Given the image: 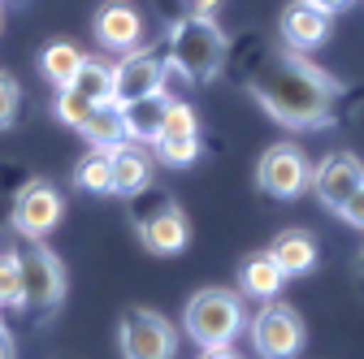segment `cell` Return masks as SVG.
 <instances>
[{"label": "cell", "instance_id": "obj_3", "mask_svg": "<svg viewBox=\"0 0 364 359\" xmlns=\"http://www.w3.org/2000/svg\"><path fill=\"white\" fill-rule=\"evenodd\" d=\"M182 329L200 350L230 346L243 333V299L225 286H204L182 307Z\"/></svg>", "mask_w": 364, "mask_h": 359}, {"label": "cell", "instance_id": "obj_33", "mask_svg": "<svg viewBox=\"0 0 364 359\" xmlns=\"http://www.w3.org/2000/svg\"><path fill=\"white\" fill-rule=\"evenodd\" d=\"M0 329H5V325H0Z\"/></svg>", "mask_w": 364, "mask_h": 359}, {"label": "cell", "instance_id": "obj_11", "mask_svg": "<svg viewBox=\"0 0 364 359\" xmlns=\"http://www.w3.org/2000/svg\"><path fill=\"white\" fill-rule=\"evenodd\" d=\"M165 74L169 65L152 53H122V61L113 65V104H130L139 96L165 92Z\"/></svg>", "mask_w": 364, "mask_h": 359}, {"label": "cell", "instance_id": "obj_27", "mask_svg": "<svg viewBox=\"0 0 364 359\" xmlns=\"http://www.w3.org/2000/svg\"><path fill=\"white\" fill-rule=\"evenodd\" d=\"M338 216L347 221V226H355V230H364V187H360V191H355V195H351V199L343 204V212H338Z\"/></svg>", "mask_w": 364, "mask_h": 359}, {"label": "cell", "instance_id": "obj_26", "mask_svg": "<svg viewBox=\"0 0 364 359\" xmlns=\"http://www.w3.org/2000/svg\"><path fill=\"white\" fill-rule=\"evenodd\" d=\"M18 104H22V87H18V78L0 70V130H9V126H14Z\"/></svg>", "mask_w": 364, "mask_h": 359}, {"label": "cell", "instance_id": "obj_6", "mask_svg": "<svg viewBox=\"0 0 364 359\" xmlns=\"http://www.w3.org/2000/svg\"><path fill=\"white\" fill-rule=\"evenodd\" d=\"M117 346L126 359H173V325L152 307H126L117 321Z\"/></svg>", "mask_w": 364, "mask_h": 359}, {"label": "cell", "instance_id": "obj_7", "mask_svg": "<svg viewBox=\"0 0 364 359\" xmlns=\"http://www.w3.org/2000/svg\"><path fill=\"white\" fill-rule=\"evenodd\" d=\"M256 187L269 199H299L312 187V165L299 143H273L256 165Z\"/></svg>", "mask_w": 364, "mask_h": 359}, {"label": "cell", "instance_id": "obj_20", "mask_svg": "<svg viewBox=\"0 0 364 359\" xmlns=\"http://www.w3.org/2000/svg\"><path fill=\"white\" fill-rule=\"evenodd\" d=\"M74 182L82 191H91V195L113 191V148H91L74 169Z\"/></svg>", "mask_w": 364, "mask_h": 359}, {"label": "cell", "instance_id": "obj_18", "mask_svg": "<svg viewBox=\"0 0 364 359\" xmlns=\"http://www.w3.org/2000/svg\"><path fill=\"white\" fill-rule=\"evenodd\" d=\"M78 134H82L91 148H117V143H126V121H122V109H117L113 100L96 104V109L87 113V121L78 126Z\"/></svg>", "mask_w": 364, "mask_h": 359}, {"label": "cell", "instance_id": "obj_28", "mask_svg": "<svg viewBox=\"0 0 364 359\" xmlns=\"http://www.w3.org/2000/svg\"><path fill=\"white\" fill-rule=\"evenodd\" d=\"M308 5H312V9H321V13H330V18H334V13H343V9L351 5V0H308Z\"/></svg>", "mask_w": 364, "mask_h": 359}, {"label": "cell", "instance_id": "obj_2", "mask_svg": "<svg viewBox=\"0 0 364 359\" xmlns=\"http://www.w3.org/2000/svg\"><path fill=\"white\" fill-rule=\"evenodd\" d=\"M230 39L213 22V13H191L169 22V70H178L187 82H213L225 70Z\"/></svg>", "mask_w": 364, "mask_h": 359}, {"label": "cell", "instance_id": "obj_32", "mask_svg": "<svg viewBox=\"0 0 364 359\" xmlns=\"http://www.w3.org/2000/svg\"><path fill=\"white\" fill-rule=\"evenodd\" d=\"M360 273H364V251H360Z\"/></svg>", "mask_w": 364, "mask_h": 359}, {"label": "cell", "instance_id": "obj_15", "mask_svg": "<svg viewBox=\"0 0 364 359\" xmlns=\"http://www.w3.org/2000/svg\"><path fill=\"white\" fill-rule=\"evenodd\" d=\"M152 187V160L139 143H117L113 148V191L117 195H139Z\"/></svg>", "mask_w": 364, "mask_h": 359}, {"label": "cell", "instance_id": "obj_17", "mask_svg": "<svg viewBox=\"0 0 364 359\" xmlns=\"http://www.w3.org/2000/svg\"><path fill=\"white\" fill-rule=\"evenodd\" d=\"M282 282H287V273L278 268V260H273L269 251L247 255L243 268H239V286H243V294H252V299H278Z\"/></svg>", "mask_w": 364, "mask_h": 359}, {"label": "cell", "instance_id": "obj_13", "mask_svg": "<svg viewBox=\"0 0 364 359\" xmlns=\"http://www.w3.org/2000/svg\"><path fill=\"white\" fill-rule=\"evenodd\" d=\"M122 121H126V143H139V148H156L161 130H165V113H169V96H139L130 104H117Z\"/></svg>", "mask_w": 364, "mask_h": 359}, {"label": "cell", "instance_id": "obj_5", "mask_svg": "<svg viewBox=\"0 0 364 359\" xmlns=\"http://www.w3.org/2000/svg\"><path fill=\"white\" fill-rule=\"evenodd\" d=\"M14 260H18V277H22V307L48 316V311L65 299V268H61V260L39 238H22L14 247Z\"/></svg>", "mask_w": 364, "mask_h": 359}, {"label": "cell", "instance_id": "obj_22", "mask_svg": "<svg viewBox=\"0 0 364 359\" xmlns=\"http://www.w3.org/2000/svg\"><path fill=\"white\" fill-rule=\"evenodd\" d=\"M191 134H200V117H196V109H191V104H182V100H169L161 139H191ZM161 139H156V143H161Z\"/></svg>", "mask_w": 364, "mask_h": 359}, {"label": "cell", "instance_id": "obj_8", "mask_svg": "<svg viewBox=\"0 0 364 359\" xmlns=\"http://www.w3.org/2000/svg\"><path fill=\"white\" fill-rule=\"evenodd\" d=\"M247 333H252V346H256L260 359H295L304 350V321L287 303L260 307L247 325Z\"/></svg>", "mask_w": 364, "mask_h": 359}, {"label": "cell", "instance_id": "obj_29", "mask_svg": "<svg viewBox=\"0 0 364 359\" xmlns=\"http://www.w3.org/2000/svg\"><path fill=\"white\" fill-rule=\"evenodd\" d=\"M200 359H239L230 346H213V350H200Z\"/></svg>", "mask_w": 364, "mask_h": 359}, {"label": "cell", "instance_id": "obj_12", "mask_svg": "<svg viewBox=\"0 0 364 359\" xmlns=\"http://www.w3.org/2000/svg\"><path fill=\"white\" fill-rule=\"evenodd\" d=\"M91 35L105 53H134L144 39V18L130 0H105L91 18Z\"/></svg>", "mask_w": 364, "mask_h": 359}, {"label": "cell", "instance_id": "obj_24", "mask_svg": "<svg viewBox=\"0 0 364 359\" xmlns=\"http://www.w3.org/2000/svg\"><path fill=\"white\" fill-rule=\"evenodd\" d=\"M0 307H22V277L14 251H0Z\"/></svg>", "mask_w": 364, "mask_h": 359}, {"label": "cell", "instance_id": "obj_14", "mask_svg": "<svg viewBox=\"0 0 364 359\" xmlns=\"http://www.w3.org/2000/svg\"><path fill=\"white\" fill-rule=\"evenodd\" d=\"M282 39L291 43L295 53H308V48H321L330 39V13L312 9L308 0H291L282 9Z\"/></svg>", "mask_w": 364, "mask_h": 359}, {"label": "cell", "instance_id": "obj_9", "mask_svg": "<svg viewBox=\"0 0 364 359\" xmlns=\"http://www.w3.org/2000/svg\"><path fill=\"white\" fill-rule=\"evenodd\" d=\"M65 216V199L53 182H26L14 199V230L22 238H48Z\"/></svg>", "mask_w": 364, "mask_h": 359}, {"label": "cell", "instance_id": "obj_23", "mask_svg": "<svg viewBox=\"0 0 364 359\" xmlns=\"http://www.w3.org/2000/svg\"><path fill=\"white\" fill-rule=\"evenodd\" d=\"M96 109V100H87L82 92H74V87H65V92H57V117L70 126V130H78L82 121H87V113Z\"/></svg>", "mask_w": 364, "mask_h": 359}, {"label": "cell", "instance_id": "obj_31", "mask_svg": "<svg viewBox=\"0 0 364 359\" xmlns=\"http://www.w3.org/2000/svg\"><path fill=\"white\" fill-rule=\"evenodd\" d=\"M187 9H191V13H213L217 0H187Z\"/></svg>", "mask_w": 364, "mask_h": 359}, {"label": "cell", "instance_id": "obj_25", "mask_svg": "<svg viewBox=\"0 0 364 359\" xmlns=\"http://www.w3.org/2000/svg\"><path fill=\"white\" fill-rule=\"evenodd\" d=\"M156 152L165 165H191V160H200V134H191V139H161Z\"/></svg>", "mask_w": 364, "mask_h": 359}, {"label": "cell", "instance_id": "obj_19", "mask_svg": "<svg viewBox=\"0 0 364 359\" xmlns=\"http://www.w3.org/2000/svg\"><path fill=\"white\" fill-rule=\"evenodd\" d=\"M82 57H87V53H78L74 43L57 39V43H48V48L39 53V70H43V78H48L57 92H65V87H74V74H78Z\"/></svg>", "mask_w": 364, "mask_h": 359}, {"label": "cell", "instance_id": "obj_16", "mask_svg": "<svg viewBox=\"0 0 364 359\" xmlns=\"http://www.w3.org/2000/svg\"><path fill=\"white\" fill-rule=\"evenodd\" d=\"M269 255L278 260V268L287 277H304V273H312V264H316V243H312L308 230H282L278 238H273Z\"/></svg>", "mask_w": 364, "mask_h": 359}, {"label": "cell", "instance_id": "obj_30", "mask_svg": "<svg viewBox=\"0 0 364 359\" xmlns=\"http://www.w3.org/2000/svg\"><path fill=\"white\" fill-rule=\"evenodd\" d=\"M0 359H14V338H9V329H0Z\"/></svg>", "mask_w": 364, "mask_h": 359}, {"label": "cell", "instance_id": "obj_1", "mask_svg": "<svg viewBox=\"0 0 364 359\" xmlns=\"http://www.w3.org/2000/svg\"><path fill=\"white\" fill-rule=\"evenodd\" d=\"M247 92L260 100V109L273 121H282L291 130H308L330 121L338 82L312 61H304L299 53H278V57H264L247 74Z\"/></svg>", "mask_w": 364, "mask_h": 359}, {"label": "cell", "instance_id": "obj_10", "mask_svg": "<svg viewBox=\"0 0 364 359\" xmlns=\"http://www.w3.org/2000/svg\"><path fill=\"white\" fill-rule=\"evenodd\" d=\"M364 187V160L351 152H330L321 165L312 169V195L321 199L330 212H343V204Z\"/></svg>", "mask_w": 364, "mask_h": 359}, {"label": "cell", "instance_id": "obj_4", "mask_svg": "<svg viewBox=\"0 0 364 359\" xmlns=\"http://www.w3.org/2000/svg\"><path fill=\"white\" fill-rule=\"evenodd\" d=\"M134 199V226H139V238L152 255H178L182 247L191 243V221L165 191L144 187Z\"/></svg>", "mask_w": 364, "mask_h": 359}, {"label": "cell", "instance_id": "obj_21", "mask_svg": "<svg viewBox=\"0 0 364 359\" xmlns=\"http://www.w3.org/2000/svg\"><path fill=\"white\" fill-rule=\"evenodd\" d=\"M74 92H82L87 100H96V104L113 100V65L105 57H82V65L74 74Z\"/></svg>", "mask_w": 364, "mask_h": 359}]
</instances>
